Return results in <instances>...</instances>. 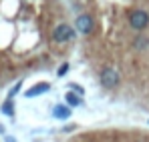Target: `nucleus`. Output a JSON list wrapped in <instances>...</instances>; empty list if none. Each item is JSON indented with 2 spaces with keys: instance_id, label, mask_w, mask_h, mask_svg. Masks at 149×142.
<instances>
[{
  "instance_id": "obj_1",
  "label": "nucleus",
  "mask_w": 149,
  "mask_h": 142,
  "mask_svg": "<svg viewBox=\"0 0 149 142\" xmlns=\"http://www.w3.org/2000/svg\"><path fill=\"white\" fill-rule=\"evenodd\" d=\"M99 82L107 88V90H113V88H117L119 86V82H121V76H119V72L115 70V68H111V66H105L99 74Z\"/></svg>"
},
{
  "instance_id": "obj_2",
  "label": "nucleus",
  "mask_w": 149,
  "mask_h": 142,
  "mask_svg": "<svg viewBox=\"0 0 149 142\" xmlns=\"http://www.w3.org/2000/svg\"><path fill=\"white\" fill-rule=\"evenodd\" d=\"M74 38V28L73 26H69V24H58L54 30H52V40L54 42H58V44H67V42H71Z\"/></svg>"
},
{
  "instance_id": "obj_3",
  "label": "nucleus",
  "mask_w": 149,
  "mask_h": 142,
  "mask_svg": "<svg viewBox=\"0 0 149 142\" xmlns=\"http://www.w3.org/2000/svg\"><path fill=\"white\" fill-rule=\"evenodd\" d=\"M129 24L133 30H145L149 26V12L145 10H131L129 12Z\"/></svg>"
},
{
  "instance_id": "obj_4",
  "label": "nucleus",
  "mask_w": 149,
  "mask_h": 142,
  "mask_svg": "<svg viewBox=\"0 0 149 142\" xmlns=\"http://www.w3.org/2000/svg\"><path fill=\"white\" fill-rule=\"evenodd\" d=\"M74 28L81 32V34H91L95 30V20L91 14H79L77 20H74Z\"/></svg>"
},
{
  "instance_id": "obj_5",
  "label": "nucleus",
  "mask_w": 149,
  "mask_h": 142,
  "mask_svg": "<svg viewBox=\"0 0 149 142\" xmlns=\"http://www.w3.org/2000/svg\"><path fill=\"white\" fill-rule=\"evenodd\" d=\"M50 90V84L49 82H38L36 86H32L28 92H26V96L30 98V96H38V94H45V92H49Z\"/></svg>"
},
{
  "instance_id": "obj_6",
  "label": "nucleus",
  "mask_w": 149,
  "mask_h": 142,
  "mask_svg": "<svg viewBox=\"0 0 149 142\" xmlns=\"http://www.w3.org/2000/svg\"><path fill=\"white\" fill-rule=\"evenodd\" d=\"M52 116L58 120H67L71 116V108L69 106H65V104H58V106H54V110H52Z\"/></svg>"
},
{
  "instance_id": "obj_7",
  "label": "nucleus",
  "mask_w": 149,
  "mask_h": 142,
  "mask_svg": "<svg viewBox=\"0 0 149 142\" xmlns=\"http://www.w3.org/2000/svg\"><path fill=\"white\" fill-rule=\"evenodd\" d=\"M149 46V38L147 36H137L135 40H133V48L135 50H145Z\"/></svg>"
},
{
  "instance_id": "obj_8",
  "label": "nucleus",
  "mask_w": 149,
  "mask_h": 142,
  "mask_svg": "<svg viewBox=\"0 0 149 142\" xmlns=\"http://www.w3.org/2000/svg\"><path fill=\"white\" fill-rule=\"evenodd\" d=\"M65 100H67V104H69V106H79V104H81V98H79V96H74L73 92H67V94H65Z\"/></svg>"
},
{
  "instance_id": "obj_9",
  "label": "nucleus",
  "mask_w": 149,
  "mask_h": 142,
  "mask_svg": "<svg viewBox=\"0 0 149 142\" xmlns=\"http://www.w3.org/2000/svg\"><path fill=\"white\" fill-rule=\"evenodd\" d=\"M69 72V64H61V68H58V72H56V76H65Z\"/></svg>"
},
{
  "instance_id": "obj_10",
  "label": "nucleus",
  "mask_w": 149,
  "mask_h": 142,
  "mask_svg": "<svg viewBox=\"0 0 149 142\" xmlns=\"http://www.w3.org/2000/svg\"><path fill=\"white\" fill-rule=\"evenodd\" d=\"M4 112H6V114H12V104H10V100L4 104Z\"/></svg>"
}]
</instances>
